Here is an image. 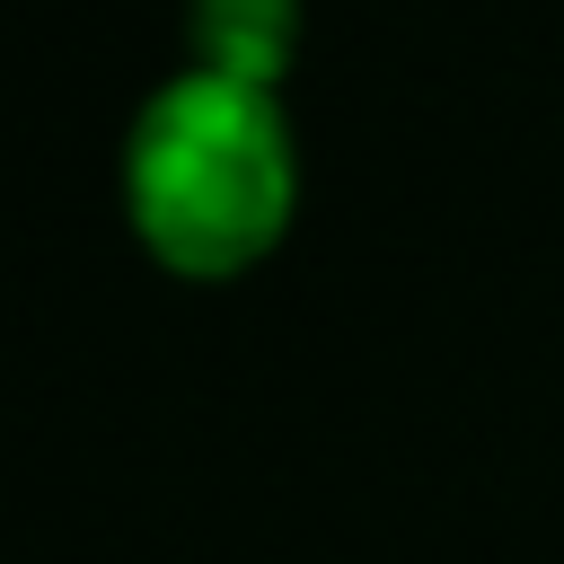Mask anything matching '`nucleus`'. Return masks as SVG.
<instances>
[{"instance_id": "nucleus-1", "label": "nucleus", "mask_w": 564, "mask_h": 564, "mask_svg": "<svg viewBox=\"0 0 564 564\" xmlns=\"http://www.w3.org/2000/svg\"><path fill=\"white\" fill-rule=\"evenodd\" d=\"M123 229L176 282H238L300 220V132L273 88H238L212 70L159 79L115 159Z\"/></svg>"}, {"instance_id": "nucleus-2", "label": "nucleus", "mask_w": 564, "mask_h": 564, "mask_svg": "<svg viewBox=\"0 0 564 564\" xmlns=\"http://www.w3.org/2000/svg\"><path fill=\"white\" fill-rule=\"evenodd\" d=\"M300 62V0H185V70L273 88Z\"/></svg>"}]
</instances>
